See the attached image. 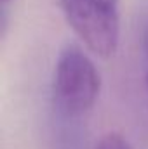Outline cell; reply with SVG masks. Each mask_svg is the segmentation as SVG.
<instances>
[{"label": "cell", "instance_id": "6da1fadb", "mask_svg": "<svg viewBox=\"0 0 148 149\" xmlns=\"http://www.w3.org/2000/svg\"><path fill=\"white\" fill-rule=\"evenodd\" d=\"M101 92V74L92 59L77 45H66L56 61L52 99L66 116L89 113Z\"/></svg>", "mask_w": 148, "mask_h": 149}, {"label": "cell", "instance_id": "7a4b0ae2", "mask_svg": "<svg viewBox=\"0 0 148 149\" xmlns=\"http://www.w3.org/2000/svg\"><path fill=\"white\" fill-rule=\"evenodd\" d=\"M68 24L98 57L110 59L120 38L118 0H59Z\"/></svg>", "mask_w": 148, "mask_h": 149}, {"label": "cell", "instance_id": "3957f363", "mask_svg": "<svg viewBox=\"0 0 148 149\" xmlns=\"http://www.w3.org/2000/svg\"><path fill=\"white\" fill-rule=\"evenodd\" d=\"M94 149H132V148L118 132H106L98 141Z\"/></svg>", "mask_w": 148, "mask_h": 149}, {"label": "cell", "instance_id": "277c9868", "mask_svg": "<svg viewBox=\"0 0 148 149\" xmlns=\"http://www.w3.org/2000/svg\"><path fill=\"white\" fill-rule=\"evenodd\" d=\"M147 90H148V33H147Z\"/></svg>", "mask_w": 148, "mask_h": 149}, {"label": "cell", "instance_id": "5b68a950", "mask_svg": "<svg viewBox=\"0 0 148 149\" xmlns=\"http://www.w3.org/2000/svg\"><path fill=\"white\" fill-rule=\"evenodd\" d=\"M2 2H4V3H5V2H9V0H2Z\"/></svg>", "mask_w": 148, "mask_h": 149}]
</instances>
